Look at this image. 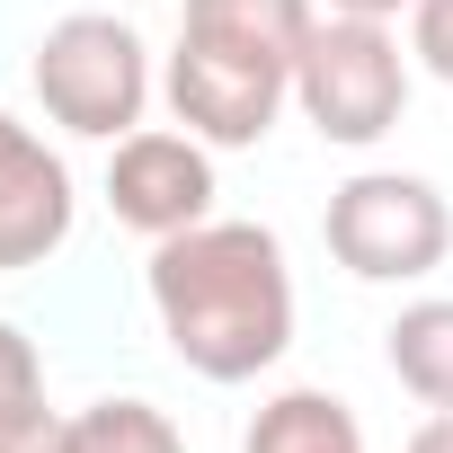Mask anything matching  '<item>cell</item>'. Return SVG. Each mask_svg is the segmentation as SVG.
Segmentation results:
<instances>
[{
  "label": "cell",
  "mask_w": 453,
  "mask_h": 453,
  "mask_svg": "<svg viewBox=\"0 0 453 453\" xmlns=\"http://www.w3.org/2000/svg\"><path fill=\"white\" fill-rule=\"evenodd\" d=\"M241 453H365V426L338 391H276L250 418Z\"/></svg>",
  "instance_id": "ba28073f"
},
{
  "label": "cell",
  "mask_w": 453,
  "mask_h": 453,
  "mask_svg": "<svg viewBox=\"0 0 453 453\" xmlns=\"http://www.w3.org/2000/svg\"><path fill=\"white\" fill-rule=\"evenodd\" d=\"M311 27H320L311 0H187L169 81H160L169 116L213 151L267 142L276 107L294 98V63H303Z\"/></svg>",
  "instance_id": "7a4b0ae2"
},
{
  "label": "cell",
  "mask_w": 453,
  "mask_h": 453,
  "mask_svg": "<svg viewBox=\"0 0 453 453\" xmlns=\"http://www.w3.org/2000/svg\"><path fill=\"white\" fill-rule=\"evenodd\" d=\"M294 107H303L311 134L338 142V151L382 142V134L400 125V107H409V54H400L391 19H338V10H329V19L311 27L303 63H294Z\"/></svg>",
  "instance_id": "277c9868"
},
{
  "label": "cell",
  "mask_w": 453,
  "mask_h": 453,
  "mask_svg": "<svg viewBox=\"0 0 453 453\" xmlns=\"http://www.w3.org/2000/svg\"><path fill=\"white\" fill-rule=\"evenodd\" d=\"M0 453H63V418L45 400L19 409V418H0Z\"/></svg>",
  "instance_id": "4fadbf2b"
},
{
  "label": "cell",
  "mask_w": 453,
  "mask_h": 453,
  "mask_svg": "<svg viewBox=\"0 0 453 453\" xmlns=\"http://www.w3.org/2000/svg\"><path fill=\"white\" fill-rule=\"evenodd\" d=\"M45 400V365H36V347L0 320V418H19V409H36Z\"/></svg>",
  "instance_id": "8fae6325"
},
{
  "label": "cell",
  "mask_w": 453,
  "mask_h": 453,
  "mask_svg": "<svg viewBox=\"0 0 453 453\" xmlns=\"http://www.w3.org/2000/svg\"><path fill=\"white\" fill-rule=\"evenodd\" d=\"M72 169L63 151H45V134H27L19 116H0V276L19 267H45L63 241H72Z\"/></svg>",
  "instance_id": "52a82bcc"
},
{
  "label": "cell",
  "mask_w": 453,
  "mask_h": 453,
  "mask_svg": "<svg viewBox=\"0 0 453 453\" xmlns=\"http://www.w3.org/2000/svg\"><path fill=\"white\" fill-rule=\"evenodd\" d=\"M107 204H116L125 232H142V241L196 232V222L213 213V142L134 125L116 142V160H107Z\"/></svg>",
  "instance_id": "8992f818"
},
{
  "label": "cell",
  "mask_w": 453,
  "mask_h": 453,
  "mask_svg": "<svg viewBox=\"0 0 453 453\" xmlns=\"http://www.w3.org/2000/svg\"><path fill=\"white\" fill-rule=\"evenodd\" d=\"M382 356H391V373H400L409 400L453 409V303H444V294H435V303H409V311L382 329Z\"/></svg>",
  "instance_id": "9c48e42d"
},
{
  "label": "cell",
  "mask_w": 453,
  "mask_h": 453,
  "mask_svg": "<svg viewBox=\"0 0 453 453\" xmlns=\"http://www.w3.org/2000/svg\"><path fill=\"white\" fill-rule=\"evenodd\" d=\"M409 54L453 89V0H418V10H409Z\"/></svg>",
  "instance_id": "7c38bea8"
},
{
  "label": "cell",
  "mask_w": 453,
  "mask_h": 453,
  "mask_svg": "<svg viewBox=\"0 0 453 453\" xmlns=\"http://www.w3.org/2000/svg\"><path fill=\"white\" fill-rule=\"evenodd\" d=\"M63 453H187V444L151 400H89L81 418H63Z\"/></svg>",
  "instance_id": "30bf717a"
},
{
  "label": "cell",
  "mask_w": 453,
  "mask_h": 453,
  "mask_svg": "<svg viewBox=\"0 0 453 453\" xmlns=\"http://www.w3.org/2000/svg\"><path fill=\"white\" fill-rule=\"evenodd\" d=\"M338 19H400V10H418V0H329Z\"/></svg>",
  "instance_id": "9a60e30c"
},
{
  "label": "cell",
  "mask_w": 453,
  "mask_h": 453,
  "mask_svg": "<svg viewBox=\"0 0 453 453\" xmlns=\"http://www.w3.org/2000/svg\"><path fill=\"white\" fill-rule=\"evenodd\" d=\"M27 81H36L45 116L63 134H81V142H125L142 125V107H151V54L107 10L54 19L45 45H36V63H27Z\"/></svg>",
  "instance_id": "3957f363"
},
{
  "label": "cell",
  "mask_w": 453,
  "mask_h": 453,
  "mask_svg": "<svg viewBox=\"0 0 453 453\" xmlns=\"http://www.w3.org/2000/svg\"><path fill=\"white\" fill-rule=\"evenodd\" d=\"M151 311L187 373L204 382H258L294 347V267L267 222H196L151 241Z\"/></svg>",
  "instance_id": "6da1fadb"
},
{
  "label": "cell",
  "mask_w": 453,
  "mask_h": 453,
  "mask_svg": "<svg viewBox=\"0 0 453 453\" xmlns=\"http://www.w3.org/2000/svg\"><path fill=\"white\" fill-rule=\"evenodd\" d=\"M329 258L365 285H409V276H435L444 250H453V204L435 178L418 169H356L338 196H329Z\"/></svg>",
  "instance_id": "5b68a950"
},
{
  "label": "cell",
  "mask_w": 453,
  "mask_h": 453,
  "mask_svg": "<svg viewBox=\"0 0 453 453\" xmlns=\"http://www.w3.org/2000/svg\"><path fill=\"white\" fill-rule=\"evenodd\" d=\"M409 453H453V409H435V418L409 435Z\"/></svg>",
  "instance_id": "5bb4252c"
}]
</instances>
